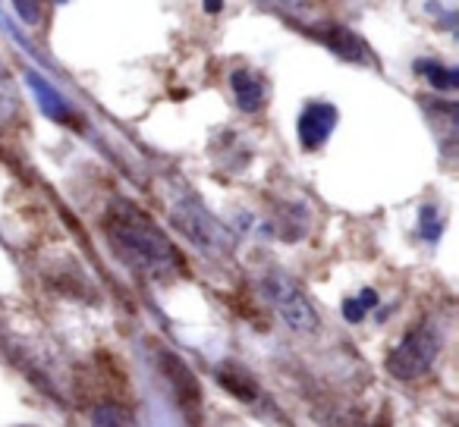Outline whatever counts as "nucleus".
Wrapping results in <instances>:
<instances>
[{
    "mask_svg": "<svg viewBox=\"0 0 459 427\" xmlns=\"http://www.w3.org/2000/svg\"><path fill=\"white\" fill-rule=\"evenodd\" d=\"M89 427H135V415L120 402H98L91 408Z\"/></svg>",
    "mask_w": 459,
    "mask_h": 427,
    "instance_id": "obj_12",
    "label": "nucleus"
},
{
    "mask_svg": "<svg viewBox=\"0 0 459 427\" xmlns=\"http://www.w3.org/2000/svg\"><path fill=\"white\" fill-rule=\"evenodd\" d=\"M16 10V16L23 19L25 25H38L41 16H45V0H10Z\"/></svg>",
    "mask_w": 459,
    "mask_h": 427,
    "instance_id": "obj_15",
    "label": "nucleus"
},
{
    "mask_svg": "<svg viewBox=\"0 0 459 427\" xmlns=\"http://www.w3.org/2000/svg\"><path fill=\"white\" fill-rule=\"evenodd\" d=\"M16 427H35V424H16Z\"/></svg>",
    "mask_w": 459,
    "mask_h": 427,
    "instance_id": "obj_19",
    "label": "nucleus"
},
{
    "mask_svg": "<svg viewBox=\"0 0 459 427\" xmlns=\"http://www.w3.org/2000/svg\"><path fill=\"white\" fill-rule=\"evenodd\" d=\"M340 311H343V321H346V324H362L365 314H368V308H365V302L359 299V295H349V299H343Z\"/></svg>",
    "mask_w": 459,
    "mask_h": 427,
    "instance_id": "obj_16",
    "label": "nucleus"
},
{
    "mask_svg": "<svg viewBox=\"0 0 459 427\" xmlns=\"http://www.w3.org/2000/svg\"><path fill=\"white\" fill-rule=\"evenodd\" d=\"M261 7L277 10V13H296V10L309 7V0H258Z\"/></svg>",
    "mask_w": 459,
    "mask_h": 427,
    "instance_id": "obj_17",
    "label": "nucleus"
},
{
    "mask_svg": "<svg viewBox=\"0 0 459 427\" xmlns=\"http://www.w3.org/2000/svg\"><path fill=\"white\" fill-rule=\"evenodd\" d=\"M415 73L422 76L434 91H456L459 89V69L447 67L440 60H415Z\"/></svg>",
    "mask_w": 459,
    "mask_h": 427,
    "instance_id": "obj_11",
    "label": "nucleus"
},
{
    "mask_svg": "<svg viewBox=\"0 0 459 427\" xmlns=\"http://www.w3.org/2000/svg\"><path fill=\"white\" fill-rule=\"evenodd\" d=\"M101 233L113 255L145 280L167 283L186 273V261L170 236L133 201H113L104 211Z\"/></svg>",
    "mask_w": 459,
    "mask_h": 427,
    "instance_id": "obj_1",
    "label": "nucleus"
},
{
    "mask_svg": "<svg viewBox=\"0 0 459 427\" xmlns=\"http://www.w3.org/2000/svg\"><path fill=\"white\" fill-rule=\"evenodd\" d=\"M57 3H67V0H57Z\"/></svg>",
    "mask_w": 459,
    "mask_h": 427,
    "instance_id": "obj_20",
    "label": "nucleus"
},
{
    "mask_svg": "<svg viewBox=\"0 0 459 427\" xmlns=\"http://www.w3.org/2000/svg\"><path fill=\"white\" fill-rule=\"evenodd\" d=\"M337 119H340V111L327 101H309L299 113L296 132H299V145L302 151H321L327 145V139L337 129Z\"/></svg>",
    "mask_w": 459,
    "mask_h": 427,
    "instance_id": "obj_6",
    "label": "nucleus"
},
{
    "mask_svg": "<svg viewBox=\"0 0 459 427\" xmlns=\"http://www.w3.org/2000/svg\"><path fill=\"white\" fill-rule=\"evenodd\" d=\"M214 380L221 383L230 396H236L239 402H255V399L261 396L258 380H255V377L249 374L243 365H233V361H223V365H217Z\"/></svg>",
    "mask_w": 459,
    "mask_h": 427,
    "instance_id": "obj_9",
    "label": "nucleus"
},
{
    "mask_svg": "<svg viewBox=\"0 0 459 427\" xmlns=\"http://www.w3.org/2000/svg\"><path fill=\"white\" fill-rule=\"evenodd\" d=\"M261 295L265 302L274 308V314L293 333H315L318 330V311L311 305V299L305 295V289L299 286V280H293L287 270L271 267L261 277Z\"/></svg>",
    "mask_w": 459,
    "mask_h": 427,
    "instance_id": "obj_4",
    "label": "nucleus"
},
{
    "mask_svg": "<svg viewBox=\"0 0 459 427\" xmlns=\"http://www.w3.org/2000/svg\"><path fill=\"white\" fill-rule=\"evenodd\" d=\"M25 79H29L32 91H35L38 104H41V111H45L47 117L57 119V123H76V113H73V107L63 101V95H57V91H54L38 73H32V69L25 73Z\"/></svg>",
    "mask_w": 459,
    "mask_h": 427,
    "instance_id": "obj_10",
    "label": "nucleus"
},
{
    "mask_svg": "<svg viewBox=\"0 0 459 427\" xmlns=\"http://www.w3.org/2000/svg\"><path fill=\"white\" fill-rule=\"evenodd\" d=\"M201 10H205L208 16H214V13H221V10H223V0H205V3H201Z\"/></svg>",
    "mask_w": 459,
    "mask_h": 427,
    "instance_id": "obj_18",
    "label": "nucleus"
},
{
    "mask_svg": "<svg viewBox=\"0 0 459 427\" xmlns=\"http://www.w3.org/2000/svg\"><path fill=\"white\" fill-rule=\"evenodd\" d=\"M440 346H444V336H440V327L425 317L412 330L403 333V339L387 352L384 368L393 380H418L425 377L431 368H434L437 355H440Z\"/></svg>",
    "mask_w": 459,
    "mask_h": 427,
    "instance_id": "obj_3",
    "label": "nucleus"
},
{
    "mask_svg": "<svg viewBox=\"0 0 459 427\" xmlns=\"http://www.w3.org/2000/svg\"><path fill=\"white\" fill-rule=\"evenodd\" d=\"M440 233H444V214H440V207L437 205H422L418 207V239H425L428 245H434L437 239H440Z\"/></svg>",
    "mask_w": 459,
    "mask_h": 427,
    "instance_id": "obj_14",
    "label": "nucleus"
},
{
    "mask_svg": "<svg viewBox=\"0 0 459 427\" xmlns=\"http://www.w3.org/2000/svg\"><path fill=\"white\" fill-rule=\"evenodd\" d=\"M155 361H157V374L164 380V390L179 408L183 421L189 427H201V421H205V396H201V383L195 377V371L177 352L164 346L155 349Z\"/></svg>",
    "mask_w": 459,
    "mask_h": 427,
    "instance_id": "obj_5",
    "label": "nucleus"
},
{
    "mask_svg": "<svg viewBox=\"0 0 459 427\" xmlns=\"http://www.w3.org/2000/svg\"><path fill=\"white\" fill-rule=\"evenodd\" d=\"M230 89H233V101L243 113H258L267 104V82L261 73L252 69H233L230 73Z\"/></svg>",
    "mask_w": 459,
    "mask_h": 427,
    "instance_id": "obj_8",
    "label": "nucleus"
},
{
    "mask_svg": "<svg viewBox=\"0 0 459 427\" xmlns=\"http://www.w3.org/2000/svg\"><path fill=\"white\" fill-rule=\"evenodd\" d=\"M167 214H170V223L183 233L195 249L208 251V255H223L230 251V233L214 214L201 205V198L192 189L177 185V189L167 195Z\"/></svg>",
    "mask_w": 459,
    "mask_h": 427,
    "instance_id": "obj_2",
    "label": "nucleus"
},
{
    "mask_svg": "<svg viewBox=\"0 0 459 427\" xmlns=\"http://www.w3.org/2000/svg\"><path fill=\"white\" fill-rule=\"evenodd\" d=\"M16 117H19V91H16L7 67L0 63V129L13 126Z\"/></svg>",
    "mask_w": 459,
    "mask_h": 427,
    "instance_id": "obj_13",
    "label": "nucleus"
},
{
    "mask_svg": "<svg viewBox=\"0 0 459 427\" xmlns=\"http://www.w3.org/2000/svg\"><path fill=\"white\" fill-rule=\"evenodd\" d=\"M305 32H309L318 45H324L331 54H337L340 60H346V63H371L368 45H365L352 29H346V25H340V23H318V25H309Z\"/></svg>",
    "mask_w": 459,
    "mask_h": 427,
    "instance_id": "obj_7",
    "label": "nucleus"
}]
</instances>
